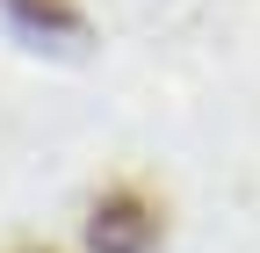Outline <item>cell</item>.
I'll return each mask as SVG.
<instances>
[{"label": "cell", "mask_w": 260, "mask_h": 253, "mask_svg": "<svg viewBox=\"0 0 260 253\" xmlns=\"http://www.w3.org/2000/svg\"><path fill=\"white\" fill-rule=\"evenodd\" d=\"M0 15H8L29 44H58V51H73V44L87 37L80 0H0Z\"/></svg>", "instance_id": "2"}, {"label": "cell", "mask_w": 260, "mask_h": 253, "mask_svg": "<svg viewBox=\"0 0 260 253\" xmlns=\"http://www.w3.org/2000/svg\"><path fill=\"white\" fill-rule=\"evenodd\" d=\"M15 253H51V246H15Z\"/></svg>", "instance_id": "3"}, {"label": "cell", "mask_w": 260, "mask_h": 253, "mask_svg": "<svg viewBox=\"0 0 260 253\" xmlns=\"http://www.w3.org/2000/svg\"><path fill=\"white\" fill-rule=\"evenodd\" d=\"M87 246L94 253H152L159 246V210L145 196H130V188H109L87 217Z\"/></svg>", "instance_id": "1"}]
</instances>
